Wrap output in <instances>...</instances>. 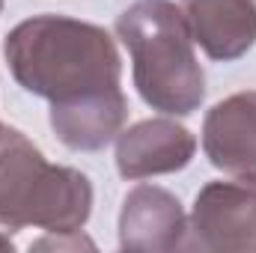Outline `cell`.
Instances as JSON below:
<instances>
[{"label": "cell", "mask_w": 256, "mask_h": 253, "mask_svg": "<svg viewBox=\"0 0 256 253\" xmlns=\"http://www.w3.org/2000/svg\"><path fill=\"white\" fill-rule=\"evenodd\" d=\"M0 12H3V0H0Z\"/></svg>", "instance_id": "obj_11"}, {"label": "cell", "mask_w": 256, "mask_h": 253, "mask_svg": "<svg viewBox=\"0 0 256 253\" xmlns=\"http://www.w3.org/2000/svg\"><path fill=\"white\" fill-rule=\"evenodd\" d=\"M202 152L212 167L256 179V90L232 92L206 114Z\"/></svg>", "instance_id": "obj_7"}, {"label": "cell", "mask_w": 256, "mask_h": 253, "mask_svg": "<svg viewBox=\"0 0 256 253\" xmlns=\"http://www.w3.org/2000/svg\"><path fill=\"white\" fill-rule=\"evenodd\" d=\"M196 152V137L176 120L158 116L116 134V170L122 179H149L185 170Z\"/></svg>", "instance_id": "obj_5"}, {"label": "cell", "mask_w": 256, "mask_h": 253, "mask_svg": "<svg viewBox=\"0 0 256 253\" xmlns=\"http://www.w3.org/2000/svg\"><path fill=\"white\" fill-rule=\"evenodd\" d=\"M48 120L63 146L74 149V152H98L110 140H116V134L126 126V92L116 86V90L92 92V96H84L74 102L51 104Z\"/></svg>", "instance_id": "obj_9"}, {"label": "cell", "mask_w": 256, "mask_h": 253, "mask_svg": "<svg viewBox=\"0 0 256 253\" xmlns=\"http://www.w3.org/2000/svg\"><path fill=\"white\" fill-rule=\"evenodd\" d=\"M116 36L131 54L134 86L152 110L191 116L202 104L206 74L176 3L134 0L116 18Z\"/></svg>", "instance_id": "obj_2"}, {"label": "cell", "mask_w": 256, "mask_h": 253, "mask_svg": "<svg viewBox=\"0 0 256 253\" xmlns=\"http://www.w3.org/2000/svg\"><path fill=\"white\" fill-rule=\"evenodd\" d=\"M182 250L256 253V179L236 176L200 190Z\"/></svg>", "instance_id": "obj_4"}, {"label": "cell", "mask_w": 256, "mask_h": 253, "mask_svg": "<svg viewBox=\"0 0 256 253\" xmlns=\"http://www.w3.org/2000/svg\"><path fill=\"white\" fill-rule=\"evenodd\" d=\"M188 218L182 202L164 188L137 185L128 190L120 212V248L137 253L182 250Z\"/></svg>", "instance_id": "obj_6"}, {"label": "cell", "mask_w": 256, "mask_h": 253, "mask_svg": "<svg viewBox=\"0 0 256 253\" xmlns=\"http://www.w3.org/2000/svg\"><path fill=\"white\" fill-rule=\"evenodd\" d=\"M92 214V185L74 170L51 164L27 134L0 128V230L78 232Z\"/></svg>", "instance_id": "obj_3"}, {"label": "cell", "mask_w": 256, "mask_h": 253, "mask_svg": "<svg viewBox=\"0 0 256 253\" xmlns=\"http://www.w3.org/2000/svg\"><path fill=\"white\" fill-rule=\"evenodd\" d=\"M3 54L12 78L51 104L116 90L122 57L114 36L90 21L33 15L6 33Z\"/></svg>", "instance_id": "obj_1"}, {"label": "cell", "mask_w": 256, "mask_h": 253, "mask_svg": "<svg viewBox=\"0 0 256 253\" xmlns=\"http://www.w3.org/2000/svg\"><path fill=\"white\" fill-rule=\"evenodd\" d=\"M194 45L218 63H232L256 45V0H182Z\"/></svg>", "instance_id": "obj_8"}, {"label": "cell", "mask_w": 256, "mask_h": 253, "mask_svg": "<svg viewBox=\"0 0 256 253\" xmlns=\"http://www.w3.org/2000/svg\"><path fill=\"white\" fill-rule=\"evenodd\" d=\"M0 128H3V126H0Z\"/></svg>", "instance_id": "obj_12"}, {"label": "cell", "mask_w": 256, "mask_h": 253, "mask_svg": "<svg viewBox=\"0 0 256 253\" xmlns=\"http://www.w3.org/2000/svg\"><path fill=\"white\" fill-rule=\"evenodd\" d=\"M0 250H15V244H12V238H9V232H3V230H0Z\"/></svg>", "instance_id": "obj_10"}]
</instances>
